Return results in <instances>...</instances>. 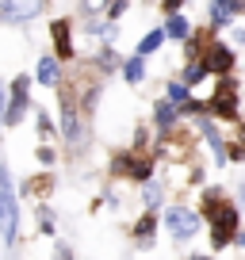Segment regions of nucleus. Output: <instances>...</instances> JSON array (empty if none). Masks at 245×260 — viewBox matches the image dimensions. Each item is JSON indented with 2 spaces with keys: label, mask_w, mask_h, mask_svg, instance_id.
Listing matches in <instances>:
<instances>
[{
  "label": "nucleus",
  "mask_w": 245,
  "mask_h": 260,
  "mask_svg": "<svg viewBox=\"0 0 245 260\" xmlns=\"http://www.w3.org/2000/svg\"><path fill=\"white\" fill-rule=\"evenodd\" d=\"M154 230H157V218H154V214H142V218H138V226H134V237L149 241V237H154Z\"/></svg>",
  "instance_id": "nucleus-11"
},
{
  "label": "nucleus",
  "mask_w": 245,
  "mask_h": 260,
  "mask_svg": "<svg viewBox=\"0 0 245 260\" xmlns=\"http://www.w3.org/2000/svg\"><path fill=\"white\" fill-rule=\"evenodd\" d=\"M165 35H172V39H188V19L172 16V19H169V27H165Z\"/></svg>",
  "instance_id": "nucleus-14"
},
{
  "label": "nucleus",
  "mask_w": 245,
  "mask_h": 260,
  "mask_svg": "<svg viewBox=\"0 0 245 260\" xmlns=\"http://www.w3.org/2000/svg\"><path fill=\"white\" fill-rule=\"evenodd\" d=\"M169 100L172 104H188V84H169Z\"/></svg>",
  "instance_id": "nucleus-16"
},
{
  "label": "nucleus",
  "mask_w": 245,
  "mask_h": 260,
  "mask_svg": "<svg viewBox=\"0 0 245 260\" xmlns=\"http://www.w3.org/2000/svg\"><path fill=\"white\" fill-rule=\"evenodd\" d=\"M0 122H4V88H0Z\"/></svg>",
  "instance_id": "nucleus-21"
},
{
  "label": "nucleus",
  "mask_w": 245,
  "mask_h": 260,
  "mask_svg": "<svg viewBox=\"0 0 245 260\" xmlns=\"http://www.w3.org/2000/svg\"><path fill=\"white\" fill-rule=\"evenodd\" d=\"M172 119H176V107H172V104H157V126L169 130V126H172Z\"/></svg>",
  "instance_id": "nucleus-13"
},
{
  "label": "nucleus",
  "mask_w": 245,
  "mask_h": 260,
  "mask_svg": "<svg viewBox=\"0 0 245 260\" xmlns=\"http://www.w3.org/2000/svg\"><path fill=\"white\" fill-rule=\"evenodd\" d=\"M39 81L42 84H57V57H42L39 61Z\"/></svg>",
  "instance_id": "nucleus-10"
},
{
  "label": "nucleus",
  "mask_w": 245,
  "mask_h": 260,
  "mask_svg": "<svg viewBox=\"0 0 245 260\" xmlns=\"http://www.w3.org/2000/svg\"><path fill=\"white\" fill-rule=\"evenodd\" d=\"M54 46H57V57H73V42H69V23H62V19H57L54 23Z\"/></svg>",
  "instance_id": "nucleus-8"
},
{
  "label": "nucleus",
  "mask_w": 245,
  "mask_h": 260,
  "mask_svg": "<svg viewBox=\"0 0 245 260\" xmlns=\"http://www.w3.org/2000/svg\"><path fill=\"white\" fill-rule=\"evenodd\" d=\"M192 260H211V256H192Z\"/></svg>",
  "instance_id": "nucleus-22"
},
{
  "label": "nucleus",
  "mask_w": 245,
  "mask_h": 260,
  "mask_svg": "<svg viewBox=\"0 0 245 260\" xmlns=\"http://www.w3.org/2000/svg\"><path fill=\"white\" fill-rule=\"evenodd\" d=\"M165 226H169V234L176 237V241H188L199 230V214L188 211V207H169V211H165Z\"/></svg>",
  "instance_id": "nucleus-3"
},
{
  "label": "nucleus",
  "mask_w": 245,
  "mask_h": 260,
  "mask_svg": "<svg viewBox=\"0 0 245 260\" xmlns=\"http://www.w3.org/2000/svg\"><path fill=\"white\" fill-rule=\"evenodd\" d=\"M122 73H127V81H131V84H138V81H142V73H146V65H142V57H131Z\"/></svg>",
  "instance_id": "nucleus-15"
},
{
  "label": "nucleus",
  "mask_w": 245,
  "mask_h": 260,
  "mask_svg": "<svg viewBox=\"0 0 245 260\" xmlns=\"http://www.w3.org/2000/svg\"><path fill=\"white\" fill-rule=\"evenodd\" d=\"M157 199H161V191H157V187L149 184V187H146V203H157Z\"/></svg>",
  "instance_id": "nucleus-19"
},
{
  "label": "nucleus",
  "mask_w": 245,
  "mask_h": 260,
  "mask_svg": "<svg viewBox=\"0 0 245 260\" xmlns=\"http://www.w3.org/2000/svg\"><path fill=\"white\" fill-rule=\"evenodd\" d=\"M165 42V31H149L146 39H142V46H138V57H146V54H154L157 46Z\"/></svg>",
  "instance_id": "nucleus-12"
},
{
  "label": "nucleus",
  "mask_w": 245,
  "mask_h": 260,
  "mask_svg": "<svg viewBox=\"0 0 245 260\" xmlns=\"http://www.w3.org/2000/svg\"><path fill=\"white\" fill-rule=\"evenodd\" d=\"M27 77H19L16 81V88H12V104L4 107V122H19L23 119V111H27Z\"/></svg>",
  "instance_id": "nucleus-6"
},
{
  "label": "nucleus",
  "mask_w": 245,
  "mask_h": 260,
  "mask_svg": "<svg viewBox=\"0 0 245 260\" xmlns=\"http://www.w3.org/2000/svg\"><path fill=\"white\" fill-rule=\"evenodd\" d=\"M39 12L42 4H0V19H31Z\"/></svg>",
  "instance_id": "nucleus-7"
},
{
  "label": "nucleus",
  "mask_w": 245,
  "mask_h": 260,
  "mask_svg": "<svg viewBox=\"0 0 245 260\" xmlns=\"http://www.w3.org/2000/svg\"><path fill=\"white\" fill-rule=\"evenodd\" d=\"M234 88H237L234 81H222V84H219V92H215L211 111L219 115V119H234V115H237V96H234Z\"/></svg>",
  "instance_id": "nucleus-4"
},
{
  "label": "nucleus",
  "mask_w": 245,
  "mask_h": 260,
  "mask_svg": "<svg viewBox=\"0 0 245 260\" xmlns=\"http://www.w3.org/2000/svg\"><path fill=\"white\" fill-rule=\"evenodd\" d=\"M203 214L211 218V241H215V249H226V245L234 241V234H237V211L222 199L219 191H207L203 195Z\"/></svg>",
  "instance_id": "nucleus-1"
},
{
  "label": "nucleus",
  "mask_w": 245,
  "mask_h": 260,
  "mask_svg": "<svg viewBox=\"0 0 245 260\" xmlns=\"http://www.w3.org/2000/svg\"><path fill=\"white\" fill-rule=\"evenodd\" d=\"M237 12H245V4H211V19H215V27H222L230 16H237Z\"/></svg>",
  "instance_id": "nucleus-9"
},
{
  "label": "nucleus",
  "mask_w": 245,
  "mask_h": 260,
  "mask_svg": "<svg viewBox=\"0 0 245 260\" xmlns=\"http://www.w3.org/2000/svg\"><path fill=\"white\" fill-rule=\"evenodd\" d=\"M199 65H203L207 73H230L234 54H230V46H222V42H211V46H207V57Z\"/></svg>",
  "instance_id": "nucleus-5"
},
{
  "label": "nucleus",
  "mask_w": 245,
  "mask_h": 260,
  "mask_svg": "<svg viewBox=\"0 0 245 260\" xmlns=\"http://www.w3.org/2000/svg\"><path fill=\"white\" fill-rule=\"evenodd\" d=\"M16 230H19V207H16V191H12L8 169L0 165V237H4V245H12V241H16Z\"/></svg>",
  "instance_id": "nucleus-2"
},
{
  "label": "nucleus",
  "mask_w": 245,
  "mask_h": 260,
  "mask_svg": "<svg viewBox=\"0 0 245 260\" xmlns=\"http://www.w3.org/2000/svg\"><path fill=\"white\" fill-rule=\"evenodd\" d=\"M100 65H104V69H115V54H111V50H107V54H100Z\"/></svg>",
  "instance_id": "nucleus-18"
},
{
  "label": "nucleus",
  "mask_w": 245,
  "mask_h": 260,
  "mask_svg": "<svg viewBox=\"0 0 245 260\" xmlns=\"http://www.w3.org/2000/svg\"><path fill=\"white\" fill-rule=\"evenodd\" d=\"M39 161H42V165H50V161H54V149L42 146V149H39Z\"/></svg>",
  "instance_id": "nucleus-20"
},
{
  "label": "nucleus",
  "mask_w": 245,
  "mask_h": 260,
  "mask_svg": "<svg viewBox=\"0 0 245 260\" xmlns=\"http://www.w3.org/2000/svg\"><path fill=\"white\" fill-rule=\"evenodd\" d=\"M203 77H207V69H203V65H199V61H192V65H188V84L203 81Z\"/></svg>",
  "instance_id": "nucleus-17"
}]
</instances>
